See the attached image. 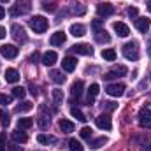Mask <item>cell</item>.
<instances>
[{
    "instance_id": "35",
    "label": "cell",
    "mask_w": 151,
    "mask_h": 151,
    "mask_svg": "<svg viewBox=\"0 0 151 151\" xmlns=\"http://www.w3.org/2000/svg\"><path fill=\"white\" fill-rule=\"evenodd\" d=\"M91 132H93V130H91L90 127H83L79 134H81V137H83V139H88V141H90V139H91Z\"/></svg>"
},
{
    "instance_id": "41",
    "label": "cell",
    "mask_w": 151,
    "mask_h": 151,
    "mask_svg": "<svg viewBox=\"0 0 151 151\" xmlns=\"http://www.w3.org/2000/svg\"><path fill=\"white\" fill-rule=\"evenodd\" d=\"M137 14H139V9L137 7H128V16L130 18H137Z\"/></svg>"
},
{
    "instance_id": "2",
    "label": "cell",
    "mask_w": 151,
    "mask_h": 151,
    "mask_svg": "<svg viewBox=\"0 0 151 151\" xmlns=\"http://www.w3.org/2000/svg\"><path fill=\"white\" fill-rule=\"evenodd\" d=\"M28 25H30V28H32L35 34H44V32L47 30V27H49V23H47V19H46L44 16H34V18L28 21Z\"/></svg>"
},
{
    "instance_id": "10",
    "label": "cell",
    "mask_w": 151,
    "mask_h": 151,
    "mask_svg": "<svg viewBox=\"0 0 151 151\" xmlns=\"http://www.w3.org/2000/svg\"><path fill=\"white\" fill-rule=\"evenodd\" d=\"M127 72H128V70H127V67H125V65H116L113 70H109L107 74L104 76V79L111 81V79H114V77H121V76H125Z\"/></svg>"
},
{
    "instance_id": "37",
    "label": "cell",
    "mask_w": 151,
    "mask_h": 151,
    "mask_svg": "<svg viewBox=\"0 0 151 151\" xmlns=\"http://www.w3.org/2000/svg\"><path fill=\"white\" fill-rule=\"evenodd\" d=\"M0 121H2V125H4V127H7V125H9V121H11V119H9V114L4 113V111H0Z\"/></svg>"
},
{
    "instance_id": "1",
    "label": "cell",
    "mask_w": 151,
    "mask_h": 151,
    "mask_svg": "<svg viewBox=\"0 0 151 151\" xmlns=\"http://www.w3.org/2000/svg\"><path fill=\"white\" fill-rule=\"evenodd\" d=\"M91 28H93V35H95V40L97 42H100V44H109L111 42V35L107 34V30H104L102 28V21L100 19H95L93 23H91Z\"/></svg>"
},
{
    "instance_id": "16",
    "label": "cell",
    "mask_w": 151,
    "mask_h": 151,
    "mask_svg": "<svg viewBox=\"0 0 151 151\" xmlns=\"http://www.w3.org/2000/svg\"><path fill=\"white\" fill-rule=\"evenodd\" d=\"M65 39H67V35H65V32L58 30V32H55V34L51 35V39H49V42H51V46H62V44L65 42Z\"/></svg>"
},
{
    "instance_id": "34",
    "label": "cell",
    "mask_w": 151,
    "mask_h": 151,
    "mask_svg": "<svg viewBox=\"0 0 151 151\" xmlns=\"http://www.w3.org/2000/svg\"><path fill=\"white\" fill-rule=\"evenodd\" d=\"M25 93H27V91H25V88H21V86H14V88H12V95H14L16 99H23Z\"/></svg>"
},
{
    "instance_id": "3",
    "label": "cell",
    "mask_w": 151,
    "mask_h": 151,
    "mask_svg": "<svg viewBox=\"0 0 151 151\" xmlns=\"http://www.w3.org/2000/svg\"><path fill=\"white\" fill-rule=\"evenodd\" d=\"M123 56H125L127 60H132V62L139 60V47H137V42H127V44L123 46Z\"/></svg>"
},
{
    "instance_id": "50",
    "label": "cell",
    "mask_w": 151,
    "mask_h": 151,
    "mask_svg": "<svg viewBox=\"0 0 151 151\" xmlns=\"http://www.w3.org/2000/svg\"><path fill=\"white\" fill-rule=\"evenodd\" d=\"M0 2H9V0H0Z\"/></svg>"
},
{
    "instance_id": "27",
    "label": "cell",
    "mask_w": 151,
    "mask_h": 151,
    "mask_svg": "<svg viewBox=\"0 0 151 151\" xmlns=\"http://www.w3.org/2000/svg\"><path fill=\"white\" fill-rule=\"evenodd\" d=\"M37 141L40 144H53V142H56V139H55L53 135H46V134H39Z\"/></svg>"
},
{
    "instance_id": "38",
    "label": "cell",
    "mask_w": 151,
    "mask_h": 151,
    "mask_svg": "<svg viewBox=\"0 0 151 151\" xmlns=\"http://www.w3.org/2000/svg\"><path fill=\"white\" fill-rule=\"evenodd\" d=\"M102 106H104L106 111H114V109L118 107V104H116V102H111V100H109V102H104Z\"/></svg>"
},
{
    "instance_id": "48",
    "label": "cell",
    "mask_w": 151,
    "mask_h": 151,
    "mask_svg": "<svg viewBox=\"0 0 151 151\" xmlns=\"http://www.w3.org/2000/svg\"><path fill=\"white\" fill-rule=\"evenodd\" d=\"M142 151H151V144H148V146H144V148H142Z\"/></svg>"
},
{
    "instance_id": "47",
    "label": "cell",
    "mask_w": 151,
    "mask_h": 151,
    "mask_svg": "<svg viewBox=\"0 0 151 151\" xmlns=\"http://www.w3.org/2000/svg\"><path fill=\"white\" fill-rule=\"evenodd\" d=\"M30 93H32V95H37V90H35V88L32 86V88H30Z\"/></svg>"
},
{
    "instance_id": "8",
    "label": "cell",
    "mask_w": 151,
    "mask_h": 151,
    "mask_svg": "<svg viewBox=\"0 0 151 151\" xmlns=\"http://www.w3.org/2000/svg\"><path fill=\"white\" fill-rule=\"evenodd\" d=\"M70 49L76 55H84V56H91L93 55V47L90 44H74Z\"/></svg>"
},
{
    "instance_id": "7",
    "label": "cell",
    "mask_w": 151,
    "mask_h": 151,
    "mask_svg": "<svg viewBox=\"0 0 151 151\" xmlns=\"http://www.w3.org/2000/svg\"><path fill=\"white\" fill-rule=\"evenodd\" d=\"M95 123H97V127L102 128V130H111V128H113V121H111V116H109V114H100V116H97V118H95Z\"/></svg>"
},
{
    "instance_id": "15",
    "label": "cell",
    "mask_w": 151,
    "mask_h": 151,
    "mask_svg": "<svg viewBox=\"0 0 151 151\" xmlns=\"http://www.w3.org/2000/svg\"><path fill=\"white\" fill-rule=\"evenodd\" d=\"M69 32H70V35H74V37H83V35L86 34V27L81 25V23H72L70 28H69Z\"/></svg>"
},
{
    "instance_id": "6",
    "label": "cell",
    "mask_w": 151,
    "mask_h": 151,
    "mask_svg": "<svg viewBox=\"0 0 151 151\" xmlns=\"http://www.w3.org/2000/svg\"><path fill=\"white\" fill-rule=\"evenodd\" d=\"M106 93L111 97H121L125 93V84L123 83H114V84H107L106 86Z\"/></svg>"
},
{
    "instance_id": "32",
    "label": "cell",
    "mask_w": 151,
    "mask_h": 151,
    "mask_svg": "<svg viewBox=\"0 0 151 151\" xmlns=\"http://www.w3.org/2000/svg\"><path fill=\"white\" fill-rule=\"evenodd\" d=\"M69 150H70V151H83L84 148H83V144H81L79 141L70 139V141H69Z\"/></svg>"
},
{
    "instance_id": "17",
    "label": "cell",
    "mask_w": 151,
    "mask_h": 151,
    "mask_svg": "<svg viewBox=\"0 0 151 151\" xmlns=\"http://www.w3.org/2000/svg\"><path fill=\"white\" fill-rule=\"evenodd\" d=\"M135 28H137L139 32L146 34V32L150 30V19H148V18H137V19H135Z\"/></svg>"
},
{
    "instance_id": "18",
    "label": "cell",
    "mask_w": 151,
    "mask_h": 151,
    "mask_svg": "<svg viewBox=\"0 0 151 151\" xmlns=\"http://www.w3.org/2000/svg\"><path fill=\"white\" fill-rule=\"evenodd\" d=\"M99 91H100V86H99L97 83L90 84V88H88V106L93 104V100H95V97L99 95Z\"/></svg>"
},
{
    "instance_id": "46",
    "label": "cell",
    "mask_w": 151,
    "mask_h": 151,
    "mask_svg": "<svg viewBox=\"0 0 151 151\" xmlns=\"http://www.w3.org/2000/svg\"><path fill=\"white\" fill-rule=\"evenodd\" d=\"M4 16H5V11H4V7H2V5H0V19H2V18H4Z\"/></svg>"
},
{
    "instance_id": "25",
    "label": "cell",
    "mask_w": 151,
    "mask_h": 151,
    "mask_svg": "<svg viewBox=\"0 0 151 151\" xmlns=\"http://www.w3.org/2000/svg\"><path fill=\"white\" fill-rule=\"evenodd\" d=\"M104 144H107V137H99V139H93L91 142H90V148H93V150H99V148H102Z\"/></svg>"
},
{
    "instance_id": "40",
    "label": "cell",
    "mask_w": 151,
    "mask_h": 151,
    "mask_svg": "<svg viewBox=\"0 0 151 151\" xmlns=\"http://www.w3.org/2000/svg\"><path fill=\"white\" fill-rule=\"evenodd\" d=\"M42 7H44L46 12H55V11H56V5H55V4H44Z\"/></svg>"
},
{
    "instance_id": "39",
    "label": "cell",
    "mask_w": 151,
    "mask_h": 151,
    "mask_svg": "<svg viewBox=\"0 0 151 151\" xmlns=\"http://www.w3.org/2000/svg\"><path fill=\"white\" fill-rule=\"evenodd\" d=\"M139 123H141V127H142V128H150V130H151V118H141V121H139Z\"/></svg>"
},
{
    "instance_id": "4",
    "label": "cell",
    "mask_w": 151,
    "mask_h": 151,
    "mask_svg": "<svg viewBox=\"0 0 151 151\" xmlns=\"http://www.w3.org/2000/svg\"><path fill=\"white\" fill-rule=\"evenodd\" d=\"M30 11V0H18L16 5L11 9V14L12 16H18V14H25Z\"/></svg>"
},
{
    "instance_id": "36",
    "label": "cell",
    "mask_w": 151,
    "mask_h": 151,
    "mask_svg": "<svg viewBox=\"0 0 151 151\" xmlns=\"http://www.w3.org/2000/svg\"><path fill=\"white\" fill-rule=\"evenodd\" d=\"M12 102V97H9V95H4V93H0V106H9Z\"/></svg>"
},
{
    "instance_id": "45",
    "label": "cell",
    "mask_w": 151,
    "mask_h": 151,
    "mask_svg": "<svg viewBox=\"0 0 151 151\" xmlns=\"http://www.w3.org/2000/svg\"><path fill=\"white\" fill-rule=\"evenodd\" d=\"M5 35H7V32H5V28H4V27H0V40H2V39L5 37Z\"/></svg>"
},
{
    "instance_id": "14",
    "label": "cell",
    "mask_w": 151,
    "mask_h": 151,
    "mask_svg": "<svg viewBox=\"0 0 151 151\" xmlns=\"http://www.w3.org/2000/svg\"><path fill=\"white\" fill-rule=\"evenodd\" d=\"M56 60H58V55H56L55 51H46V53L42 55V63H44L46 67L55 65V63H56Z\"/></svg>"
},
{
    "instance_id": "20",
    "label": "cell",
    "mask_w": 151,
    "mask_h": 151,
    "mask_svg": "<svg viewBox=\"0 0 151 151\" xmlns=\"http://www.w3.org/2000/svg\"><path fill=\"white\" fill-rule=\"evenodd\" d=\"M58 127H60V130H62L63 134H70V132H74V123L69 121V119H60V121H58Z\"/></svg>"
},
{
    "instance_id": "43",
    "label": "cell",
    "mask_w": 151,
    "mask_h": 151,
    "mask_svg": "<svg viewBox=\"0 0 151 151\" xmlns=\"http://www.w3.org/2000/svg\"><path fill=\"white\" fill-rule=\"evenodd\" d=\"M9 151H23V150L18 146V142H14V144H11V146H9Z\"/></svg>"
},
{
    "instance_id": "31",
    "label": "cell",
    "mask_w": 151,
    "mask_h": 151,
    "mask_svg": "<svg viewBox=\"0 0 151 151\" xmlns=\"http://www.w3.org/2000/svg\"><path fill=\"white\" fill-rule=\"evenodd\" d=\"M32 107H34V104H32V102H23V104H19V106L16 107V113H18V114H19V113H28Z\"/></svg>"
},
{
    "instance_id": "33",
    "label": "cell",
    "mask_w": 151,
    "mask_h": 151,
    "mask_svg": "<svg viewBox=\"0 0 151 151\" xmlns=\"http://www.w3.org/2000/svg\"><path fill=\"white\" fill-rule=\"evenodd\" d=\"M37 123H39V127H40L42 130H46V128L49 127V118L44 116V114H40V116L37 118Z\"/></svg>"
},
{
    "instance_id": "30",
    "label": "cell",
    "mask_w": 151,
    "mask_h": 151,
    "mask_svg": "<svg viewBox=\"0 0 151 151\" xmlns=\"http://www.w3.org/2000/svg\"><path fill=\"white\" fill-rule=\"evenodd\" d=\"M53 100H55V106H60L63 102V91L62 90H53Z\"/></svg>"
},
{
    "instance_id": "23",
    "label": "cell",
    "mask_w": 151,
    "mask_h": 151,
    "mask_svg": "<svg viewBox=\"0 0 151 151\" xmlns=\"http://www.w3.org/2000/svg\"><path fill=\"white\" fill-rule=\"evenodd\" d=\"M49 76H51V79H53L56 84H63V83H65V76L62 74L60 70H51Z\"/></svg>"
},
{
    "instance_id": "5",
    "label": "cell",
    "mask_w": 151,
    "mask_h": 151,
    "mask_svg": "<svg viewBox=\"0 0 151 151\" xmlns=\"http://www.w3.org/2000/svg\"><path fill=\"white\" fill-rule=\"evenodd\" d=\"M0 55H2L4 58H7V60H12V58L18 56V47H16L14 44H4V46L0 47Z\"/></svg>"
},
{
    "instance_id": "49",
    "label": "cell",
    "mask_w": 151,
    "mask_h": 151,
    "mask_svg": "<svg viewBox=\"0 0 151 151\" xmlns=\"http://www.w3.org/2000/svg\"><path fill=\"white\" fill-rule=\"evenodd\" d=\"M148 9H150V12H151V0L148 2Z\"/></svg>"
},
{
    "instance_id": "44",
    "label": "cell",
    "mask_w": 151,
    "mask_h": 151,
    "mask_svg": "<svg viewBox=\"0 0 151 151\" xmlns=\"http://www.w3.org/2000/svg\"><path fill=\"white\" fill-rule=\"evenodd\" d=\"M37 60H39V53H37V51H34V53L30 55V62L34 63V62H37Z\"/></svg>"
},
{
    "instance_id": "51",
    "label": "cell",
    "mask_w": 151,
    "mask_h": 151,
    "mask_svg": "<svg viewBox=\"0 0 151 151\" xmlns=\"http://www.w3.org/2000/svg\"><path fill=\"white\" fill-rule=\"evenodd\" d=\"M150 79H151V72H150Z\"/></svg>"
},
{
    "instance_id": "12",
    "label": "cell",
    "mask_w": 151,
    "mask_h": 151,
    "mask_svg": "<svg viewBox=\"0 0 151 151\" xmlns=\"http://www.w3.org/2000/svg\"><path fill=\"white\" fill-rule=\"evenodd\" d=\"M76 67H77V60H76L74 56H65L62 60V69L65 72H74Z\"/></svg>"
},
{
    "instance_id": "13",
    "label": "cell",
    "mask_w": 151,
    "mask_h": 151,
    "mask_svg": "<svg viewBox=\"0 0 151 151\" xmlns=\"http://www.w3.org/2000/svg\"><path fill=\"white\" fill-rule=\"evenodd\" d=\"M113 28H114V32H116L119 37H128V35H130V28H128L125 23H121V21L113 23Z\"/></svg>"
},
{
    "instance_id": "19",
    "label": "cell",
    "mask_w": 151,
    "mask_h": 151,
    "mask_svg": "<svg viewBox=\"0 0 151 151\" xmlns=\"http://www.w3.org/2000/svg\"><path fill=\"white\" fill-rule=\"evenodd\" d=\"M12 141L18 142V144H25V142L28 141V135H27L21 128H18L16 132H12Z\"/></svg>"
},
{
    "instance_id": "22",
    "label": "cell",
    "mask_w": 151,
    "mask_h": 151,
    "mask_svg": "<svg viewBox=\"0 0 151 151\" xmlns=\"http://www.w3.org/2000/svg\"><path fill=\"white\" fill-rule=\"evenodd\" d=\"M5 81L7 83H18L19 81V72L16 69H7L5 70Z\"/></svg>"
},
{
    "instance_id": "28",
    "label": "cell",
    "mask_w": 151,
    "mask_h": 151,
    "mask_svg": "<svg viewBox=\"0 0 151 151\" xmlns=\"http://www.w3.org/2000/svg\"><path fill=\"white\" fill-rule=\"evenodd\" d=\"M102 58H104V60H107V62H114V60H116V51L111 49V47L104 49V51H102Z\"/></svg>"
},
{
    "instance_id": "42",
    "label": "cell",
    "mask_w": 151,
    "mask_h": 151,
    "mask_svg": "<svg viewBox=\"0 0 151 151\" xmlns=\"http://www.w3.org/2000/svg\"><path fill=\"white\" fill-rule=\"evenodd\" d=\"M0 151H5V134H0Z\"/></svg>"
},
{
    "instance_id": "9",
    "label": "cell",
    "mask_w": 151,
    "mask_h": 151,
    "mask_svg": "<svg viewBox=\"0 0 151 151\" xmlns=\"http://www.w3.org/2000/svg\"><path fill=\"white\" fill-rule=\"evenodd\" d=\"M11 32H12V37L16 39L18 42H21V44L27 42V34H25V28H23L21 25H16V23H14V25L11 27Z\"/></svg>"
},
{
    "instance_id": "29",
    "label": "cell",
    "mask_w": 151,
    "mask_h": 151,
    "mask_svg": "<svg viewBox=\"0 0 151 151\" xmlns=\"http://www.w3.org/2000/svg\"><path fill=\"white\" fill-rule=\"evenodd\" d=\"M70 114L74 116L77 121H81V123H84V121H86V116H84V113H83L79 107H72V109H70Z\"/></svg>"
},
{
    "instance_id": "26",
    "label": "cell",
    "mask_w": 151,
    "mask_h": 151,
    "mask_svg": "<svg viewBox=\"0 0 151 151\" xmlns=\"http://www.w3.org/2000/svg\"><path fill=\"white\" fill-rule=\"evenodd\" d=\"M70 12L76 14V16H83V14L86 12V7H84L83 4H72V5H70Z\"/></svg>"
},
{
    "instance_id": "21",
    "label": "cell",
    "mask_w": 151,
    "mask_h": 151,
    "mask_svg": "<svg viewBox=\"0 0 151 151\" xmlns=\"http://www.w3.org/2000/svg\"><path fill=\"white\" fill-rule=\"evenodd\" d=\"M83 88H84V83H83L81 79H77L74 84H72V88H70V93H72V97L79 99V97H81V93H83Z\"/></svg>"
},
{
    "instance_id": "24",
    "label": "cell",
    "mask_w": 151,
    "mask_h": 151,
    "mask_svg": "<svg viewBox=\"0 0 151 151\" xmlns=\"http://www.w3.org/2000/svg\"><path fill=\"white\" fill-rule=\"evenodd\" d=\"M32 125H34V119H32V118H19V119H18V128H21V130L30 128Z\"/></svg>"
},
{
    "instance_id": "11",
    "label": "cell",
    "mask_w": 151,
    "mask_h": 151,
    "mask_svg": "<svg viewBox=\"0 0 151 151\" xmlns=\"http://www.w3.org/2000/svg\"><path fill=\"white\" fill-rule=\"evenodd\" d=\"M113 12H114V7L111 4H107V2L97 5V14H99L100 18H107V16H111Z\"/></svg>"
}]
</instances>
